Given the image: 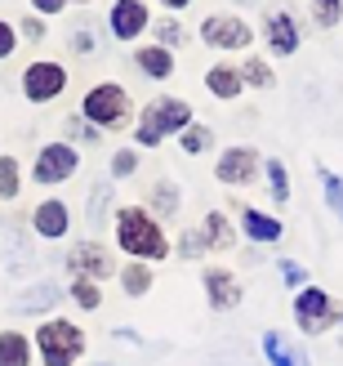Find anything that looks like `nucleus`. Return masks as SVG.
I'll use <instances>...</instances> for the list:
<instances>
[{
    "label": "nucleus",
    "mask_w": 343,
    "mask_h": 366,
    "mask_svg": "<svg viewBox=\"0 0 343 366\" xmlns=\"http://www.w3.org/2000/svg\"><path fill=\"white\" fill-rule=\"evenodd\" d=\"M116 242L125 254H138V259H165L170 242L160 232L156 214L143 210V206H121L116 210Z\"/></svg>",
    "instance_id": "obj_1"
},
{
    "label": "nucleus",
    "mask_w": 343,
    "mask_h": 366,
    "mask_svg": "<svg viewBox=\"0 0 343 366\" xmlns=\"http://www.w3.org/2000/svg\"><path fill=\"white\" fill-rule=\"evenodd\" d=\"M192 125V107L183 103V99H156L148 112H143V125H138V143L143 148H156L165 134H183Z\"/></svg>",
    "instance_id": "obj_2"
},
{
    "label": "nucleus",
    "mask_w": 343,
    "mask_h": 366,
    "mask_svg": "<svg viewBox=\"0 0 343 366\" xmlns=\"http://www.w3.org/2000/svg\"><path fill=\"white\" fill-rule=\"evenodd\" d=\"M36 344H41V357L45 366H71L85 353V331L71 322H45L36 331Z\"/></svg>",
    "instance_id": "obj_3"
},
{
    "label": "nucleus",
    "mask_w": 343,
    "mask_h": 366,
    "mask_svg": "<svg viewBox=\"0 0 343 366\" xmlns=\"http://www.w3.org/2000/svg\"><path fill=\"white\" fill-rule=\"evenodd\" d=\"M334 322H343V313L334 308V300L321 286H303L295 295V326L303 335H326Z\"/></svg>",
    "instance_id": "obj_4"
},
{
    "label": "nucleus",
    "mask_w": 343,
    "mask_h": 366,
    "mask_svg": "<svg viewBox=\"0 0 343 366\" xmlns=\"http://www.w3.org/2000/svg\"><path fill=\"white\" fill-rule=\"evenodd\" d=\"M85 121H98L103 130H121V125H130V94H125L121 85H94L85 94Z\"/></svg>",
    "instance_id": "obj_5"
},
{
    "label": "nucleus",
    "mask_w": 343,
    "mask_h": 366,
    "mask_svg": "<svg viewBox=\"0 0 343 366\" xmlns=\"http://www.w3.org/2000/svg\"><path fill=\"white\" fill-rule=\"evenodd\" d=\"M201 41L214 45V49H245L255 41V31H250V23H241L237 14H214L201 23Z\"/></svg>",
    "instance_id": "obj_6"
},
{
    "label": "nucleus",
    "mask_w": 343,
    "mask_h": 366,
    "mask_svg": "<svg viewBox=\"0 0 343 366\" xmlns=\"http://www.w3.org/2000/svg\"><path fill=\"white\" fill-rule=\"evenodd\" d=\"M76 166H81V157L71 143H49L36 157V183H63V179L76 174Z\"/></svg>",
    "instance_id": "obj_7"
},
{
    "label": "nucleus",
    "mask_w": 343,
    "mask_h": 366,
    "mask_svg": "<svg viewBox=\"0 0 343 366\" xmlns=\"http://www.w3.org/2000/svg\"><path fill=\"white\" fill-rule=\"evenodd\" d=\"M63 85H67V71L58 63H31L27 76H23V94L31 103H49V99L63 94Z\"/></svg>",
    "instance_id": "obj_8"
},
{
    "label": "nucleus",
    "mask_w": 343,
    "mask_h": 366,
    "mask_svg": "<svg viewBox=\"0 0 343 366\" xmlns=\"http://www.w3.org/2000/svg\"><path fill=\"white\" fill-rule=\"evenodd\" d=\"M67 268L76 272V277L98 282V277H107V272H112V254H107L98 242H81V246L67 250Z\"/></svg>",
    "instance_id": "obj_9"
},
{
    "label": "nucleus",
    "mask_w": 343,
    "mask_h": 366,
    "mask_svg": "<svg viewBox=\"0 0 343 366\" xmlns=\"http://www.w3.org/2000/svg\"><path fill=\"white\" fill-rule=\"evenodd\" d=\"M205 295H210V308H214V313L237 308V304H241V282H237V272H227V268H205Z\"/></svg>",
    "instance_id": "obj_10"
},
{
    "label": "nucleus",
    "mask_w": 343,
    "mask_h": 366,
    "mask_svg": "<svg viewBox=\"0 0 343 366\" xmlns=\"http://www.w3.org/2000/svg\"><path fill=\"white\" fill-rule=\"evenodd\" d=\"M259 170V152L255 148H227L219 157V166H214V174H219V183H250Z\"/></svg>",
    "instance_id": "obj_11"
},
{
    "label": "nucleus",
    "mask_w": 343,
    "mask_h": 366,
    "mask_svg": "<svg viewBox=\"0 0 343 366\" xmlns=\"http://www.w3.org/2000/svg\"><path fill=\"white\" fill-rule=\"evenodd\" d=\"M263 36H267V49L272 54H295L299 49V27H295V18L285 14V9H277V14H267V23H263Z\"/></svg>",
    "instance_id": "obj_12"
},
{
    "label": "nucleus",
    "mask_w": 343,
    "mask_h": 366,
    "mask_svg": "<svg viewBox=\"0 0 343 366\" xmlns=\"http://www.w3.org/2000/svg\"><path fill=\"white\" fill-rule=\"evenodd\" d=\"M143 27H148V9H143V0H116V9H112L116 41H134Z\"/></svg>",
    "instance_id": "obj_13"
},
{
    "label": "nucleus",
    "mask_w": 343,
    "mask_h": 366,
    "mask_svg": "<svg viewBox=\"0 0 343 366\" xmlns=\"http://www.w3.org/2000/svg\"><path fill=\"white\" fill-rule=\"evenodd\" d=\"M263 357L272 362V366H312V362H308V353L295 349V344L285 340L281 331H263Z\"/></svg>",
    "instance_id": "obj_14"
},
{
    "label": "nucleus",
    "mask_w": 343,
    "mask_h": 366,
    "mask_svg": "<svg viewBox=\"0 0 343 366\" xmlns=\"http://www.w3.org/2000/svg\"><path fill=\"white\" fill-rule=\"evenodd\" d=\"M241 228L250 242H281L285 237V224L272 214H263V210H241Z\"/></svg>",
    "instance_id": "obj_15"
},
{
    "label": "nucleus",
    "mask_w": 343,
    "mask_h": 366,
    "mask_svg": "<svg viewBox=\"0 0 343 366\" xmlns=\"http://www.w3.org/2000/svg\"><path fill=\"white\" fill-rule=\"evenodd\" d=\"M36 232L41 237H63L67 232V224H71V214H67V206L63 201H41V206H36Z\"/></svg>",
    "instance_id": "obj_16"
},
{
    "label": "nucleus",
    "mask_w": 343,
    "mask_h": 366,
    "mask_svg": "<svg viewBox=\"0 0 343 366\" xmlns=\"http://www.w3.org/2000/svg\"><path fill=\"white\" fill-rule=\"evenodd\" d=\"M134 63L148 71L152 81H165V76H174V54L165 49V45H148V49H138L134 54Z\"/></svg>",
    "instance_id": "obj_17"
},
{
    "label": "nucleus",
    "mask_w": 343,
    "mask_h": 366,
    "mask_svg": "<svg viewBox=\"0 0 343 366\" xmlns=\"http://www.w3.org/2000/svg\"><path fill=\"white\" fill-rule=\"evenodd\" d=\"M14 304H18V313H45V308H53V304H58V286H53V282L27 286V290H23V295H18Z\"/></svg>",
    "instance_id": "obj_18"
},
{
    "label": "nucleus",
    "mask_w": 343,
    "mask_h": 366,
    "mask_svg": "<svg viewBox=\"0 0 343 366\" xmlns=\"http://www.w3.org/2000/svg\"><path fill=\"white\" fill-rule=\"evenodd\" d=\"M205 85H210L214 99H237L245 81H241L237 67H210V71H205Z\"/></svg>",
    "instance_id": "obj_19"
},
{
    "label": "nucleus",
    "mask_w": 343,
    "mask_h": 366,
    "mask_svg": "<svg viewBox=\"0 0 343 366\" xmlns=\"http://www.w3.org/2000/svg\"><path fill=\"white\" fill-rule=\"evenodd\" d=\"M27 362H31L27 335H18V331H5V335H0V366H27Z\"/></svg>",
    "instance_id": "obj_20"
},
{
    "label": "nucleus",
    "mask_w": 343,
    "mask_h": 366,
    "mask_svg": "<svg viewBox=\"0 0 343 366\" xmlns=\"http://www.w3.org/2000/svg\"><path fill=\"white\" fill-rule=\"evenodd\" d=\"M152 214H156V219L178 214V183H170V179L152 183Z\"/></svg>",
    "instance_id": "obj_21"
},
{
    "label": "nucleus",
    "mask_w": 343,
    "mask_h": 366,
    "mask_svg": "<svg viewBox=\"0 0 343 366\" xmlns=\"http://www.w3.org/2000/svg\"><path fill=\"white\" fill-rule=\"evenodd\" d=\"M107 206H112V188H107V183H94V188H89V201H85L89 228H103V219H107Z\"/></svg>",
    "instance_id": "obj_22"
},
{
    "label": "nucleus",
    "mask_w": 343,
    "mask_h": 366,
    "mask_svg": "<svg viewBox=\"0 0 343 366\" xmlns=\"http://www.w3.org/2000/svg\"><path fill=\"white\" fill-rule=\"evenodd\" d=\"M241 81H245V85H255V89H272V85H277L272 67H267L263 59H245V63H241Z\"/></svg>",
    "instance_id": "obj_23"
},
{
    "label": "nucleus",
    "mask_w": 343,
    "mask_h": 366,
    "mask_svg": "<svg viewBox=\"0 0 343 366\" xmlns=\"http://www.w3.org/2000/svg\"><path fill=\"white\" fill-rule=\"evenodd\" d=\"M178 143H183V152H210L214 148V130H210V125H188V130L183 134H178Z\"/></svg>",
    "instance_id": "obj_24"
},
{
    "label": "nucleus",
    "mask_w": 343,
    "mask_h": 366,
    "mask_svg": "<svg viewBox=\"0 0 343 366\" xmlns=\"http://www.w3.org/2000/svg\"><path fill=\"white\" fill-rule=\"evenodd\" d=\"M205 246H214V250L232 246V228H227V219H223L219 210H210V214H205Z\"/></svg>",
    "instance_id": "obj_25"
},
{
    "label": "nucleus",
    "mask_w": 343,
    "mask_h": 366,
    "mask_svg": "<svg viewBox=\"0 0 343 366\" xmlns=\"http://www.w3.org/2000/svg\"><path fill=\"white\" fill-rule=\"evenodd\" d=\"M121 286H125V295H148L152 290V272H148V264H130L121 272Z\"/></svg>",
    "instance_id": "obj_26"
},
{
    "label": "nucleus",
    "mask_w": 343,
    "mask_h": 366,
    "mask_svg": "<svg viewBox=\"0 0 343 366\" xmlns=\"http://www.w3.org/2000/svg\"><path fill=\"white\" fill-rule=\"evenodd\" d=\"M263 174H267V188H272V197H277V201H290V174H285V166H281L277 157H267Z\"/></svg>",
    "instance_id": "obj_27"
},
{
    "label": "nucleus",
    "mask_w": 343,
    "mask_h": 366,
    "mask_svg": "<svg viewBox=\"0 0 343 366\" xmlns=\"http://www.w3.org/2000/svg\"><path fill=\"white\" fill-rule=\"evenodd\" d=\"M71 300H76L81 308H98V304H103V295H98V282L76 277V282H71Z\"/></svg>",
    "instance_id": "obj_28"
},
{
    "label": "nucleus",
    "mask_w": 343,
    "mask_h": 366,
    "mask_svg": "<svg viewBox=\"0 0 343 366\" xmlns=\"http://www.w3.org/2000/svg\"><path fill=\"white\" fill-rule=\"evenodd\" d=\"M312 14H317V27H334L343 18V0H312Z\"/></svg>",
    "instance_id": "obj_29"
},
{
    "label": "nucleus",
    "mask_w": 343,
    "mask_h": 366,
    "mask_svg": "<svg viewBox=\"0 0 343 366\" xmlns=\"http://www.w3.org/2000/svg\"><path fill=\"white\" fill-rule=\"evenodd\" d=\"M321 188H326V201H330V210L343 219V179L330 174V170H321Z\"/></svg>",
    "instance_id": "obj_30"
},
{
    "label": "nucleus",
    "mask_w": 343,
    "mask_h": 366,
    "mask_svg": "<svg viewBox=\"0 0 343 366\" xmlns=\"http://www.w3.org/2000/svg\"><path fill=\"white\" fill-rule=\"evenodd\" d=\"M0 197H18V161L0 157Z\"/></svg>",
    "instance_id": "obj_31"
},
{
    "label": "nucleus",
    "mask_w": 343,
    "mask_h": 366,
    "mask_svg": "<svg viewBox=\"0 0 343 366\" xmlns=\"http://www.w3.org/2000/svg\"><path fill=\"white\" fill-rule=\"evenodd\" d=\"M201 250H205V232H201V228H188V232H183V246H178V254H183V259H196Z\"/></svg>",
    "instance_id": "obj_32"
},
{
    "label": "nucleus",
    "mask_w": 343,
    "mask_h": 366,
    "mask_svg": "<svg viewBox=\"0 0 343 366\" xmlns=\"http://www.w3.org/2000/svg\"><path fill=\"white\" fill-rule=\"evenodd\" d=\"M156 36H160V45H183V27H178L174 23V18H160V23H156Z\"/></svg>",
    "instance_id": "obj_33"
},
{
    "label": "nucleus",
    "mask_w": 343,
    "mask_h": 366,
    "mask_svg": "<svg viewBox=\"0 0 343 366\" xmlns=\"http://www.w3.org/2000/svg\"><path fill=\"white\" fill-rule=\"evenodd\" d=\"M138 170V152H130V148H125V152H116V161H112V174L116 179H125V174H134Z\"/></svg>",
    "instance_id": "obj_34"
},
{
    "label": "nucleus",
    "mask_w": 343,
    "mask_h": 366,
    "mask_svg": "<svg viewBox=\"0 0 343 366\" xmlns=\"http://www.w3.org/2000/svg\"><path fill=\"white\" fill-rule=\"evenodd\" d=\"M281 277L290 282V286H303V277H308V272H303V268H299L295 259H285V264H281Z\"/></svg>",
    "instance_id": "obj_35"
},
{
    "label": "nucleus",
    "mask_w": 343,
    "mask_h": 366,
    "mask_svg": "<svg viewBox=\"0 0 343 366\" xmlns=\"http://www.w3.org/2000/svg\"><path fill=\"white\" fill-rule=\"evenodd\" d=\"M67 125H71V134H81V139H89V143H98V130H94V125H85L81 117H71Z\"/></svg>",
    "instance_id": "obj_36"
},
{
    "label": "nucleus",
    "mask_w": 343,
    "mask_h": 366,
    "mask_svg": "<svg viewBox=\"0 0 343 366\" xmlns=\"http://www.w3.org/2000/svg\"><path fill=\"white\" fill-rule=\"evenodd\" d=\"M9 54H14V27L0 23V59H9Z\"/></svg>",
    "instance_id": "obj_37"
},
{
    "label": "nucleus",
    "mask_w": 343,
    "mask_h": 366,
    "mask_svg": "<svg viewBox=\"0 0 343 366\" xmlns=\"http://www.w3.org/2000/svg\"><path fill=\"white\" fill-rule=\"evenodd\" d=\"M71 45H76V54H94V36H89V31H76V36H71Z\"/></svg>",
    "instance_id": "obj_38"
},
{
    "label": "nucleus",
    "mask_w": 343,
    "mask_h": 366,
    "mask_svg": "<svg viewBox=\"0 0 343 366\" xmlns=\"http://www.w3.org/2000/svg\"><path fill=\"white\" fill-rule=\"evenodd\" d=\"M67 5V0H36V9H41V14H58Z\"/></svg>",
    "instance_id": "obj_39"
},
{
    "label": "nucleus",
    "mask_w": 343,
    "mask_h": 366,
    "mask_svg": "<svg viewBox=\"0 0 343 366\" xmlns=\"http://www.w3.org/2000/svg\"><path fill=\"white\" fill-rule=\"evenodd\" d=\"M192 0H165V9H188Z\"/></svg>",
    "instance_id": "obj_40"
},
{
    "label": "nucleus",
    "mask_w": 343,
    "mask_h": 366,
    "mask_svg": "<svg viewBox=\"0 0 343 366\" xmlns=\"http://www.w3.org/2000/svg\"><path fill=\"white\" fill-rule=\"evenodd\" d=\"M237 5H255V0H237Z\"/></svg>",
    "instance_id": "obj_41"
},
{
    "label": "nucleus",
    "mask_w": 343,
    "mask_h": 366,
    "mask_svg": "<svg viewBox=\"0 0 343 366\" xmlns=\"http://www.w3.org/2000/svg\"><path fill=\"white\" fill-rule=\"evenodd\" d=\"M98 366H112V362H98Z\"/></svg>",
    "instance_id": "obj_42"
}]
</instances>
